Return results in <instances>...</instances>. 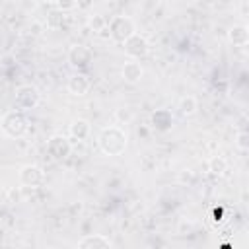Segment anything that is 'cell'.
<instances>
[{"label": "cell", "mask_w": 249, "mask_h": 249, "mask_svg": "<svg viewBox=\"0 0 249 249\" xmlns=\"http://www.w3.org/2000/svg\"><path fill=\"white\" fill-rule=\"evenodd\" d=\"M97 144L107 156H121L126 150V134L119 126H105L99 132Z\"/></svg>", "instance_id": "1"}, {"label": "cell", "mask_w": 249, "mask_h": 249, "mask_svg": "<svg viewBox=\"0 0 249 249\" xmlns=\"http://www.w3.org/2000/svg\"><path fill=\"white\" fill-rule=\"evenodd\" d=\"M2 130L12 136V138H19L27 132V119L23 117V113L19 111H10L2 117Z\"/></svg>", "instance_id": "2"}, {"label": "cell", "mask_w": 249, "mask_h": 249, "mask_svg": "<svg viewBox=\"0 0 249 249\" xmlns=\"http://www.w3.org/2000/svg\"><path fill=\"white\" fill-rule=\"evenodd\" d=\"M134 33H136L134 21H132L130 18H126V16H117V18H113L111 23H109V35H111V39L117 41V43H124V41H126L130 35H134Z\"/></svg>", "instance_id": "3"}, {"label": "cell", "mask_w": 249, "mask_h": 249, "mask_svg": "<svg viewBox=\"0 0 249 249\" xmlns=\"http://www.w3.org/2000/svg\"><path fill=\"white\" fill-rule=\"evenodd\" d=\"M39 89L35 86H19L16 89V107L19 109H33L37 103H39Z\"/></svg>", "instance_id": "4"}, {"label": "cell", "mask_w": 249, "mask_h": 249, "mask_svg": "<svg viewBox=\"0 0 249 249\" xmlns=\"http://www.w3.org/2000/svg\"><path fill=\"white\" fill-rule=\"evenodd\" d=\"M70 150H72V146H70V140L66 136L54 134V136L49 138L47 152L51 154L53 160H64V158H68L70 156Z\"/></svg>", "instance_id": "5"}, {"label": "cell", "mask_w": 249, "mask_h": 249, "mask_svg": "<svg viewBox=\"0 0 249 249\" xmlns=\"http://www.w3.org/2000/svg\"><path fill=\"white\" fill-rule=\"evenodd\" d=\"M123 45H124V53H126L128 56H132V58H142V56H146L148 51H150L148 41H146L142 35H138V33L130 35Z\"/></svg>", "instance_id": "6"}, {"label": "cell", "mask_w": 249, "mask_h": 249, "mask_svg": "<svg viewBox=\"0 0 249 249\" xmlns=\"http://www.w3.org/2000/svg\"><path fill=\"white\" fill-rule=\"evenodd\" d=\"M45 179V173L39 165H23L19 171V183L23 187H39Z\"/></svg>", "instance_id": "7"}, {"label": "cell", "mask_w": 249, "mask_h": 249, "mask_svg": "<svg viewBox=\"0 0 249 249\" xmlns=\"http://www.w3.org/2000/svg\"><path fill=\"white\" fill-rule=\"evenodd\" d=\"M91 60V53L88 47L84 45H72L70 51H68V62L74 66V68H84L88 66Z\"/></svg>", "instance_id": "8"}, {"label": "cell", "mask_w": 249, "mask_h": 249, "mask_svg": "<svg viewBox=\"0 0 249 249\" xmlns=\"http://www.w3.org/2000/svg\"><path fill=\"white\" fill-rule=\"evenodd\" d=\"M89 88H91V82H89V78L86 74H74L68 80V91L72 95H78V97L80 95H86L89 91Z\"/></svg>", "instance_id": "9"}, {"label": "cell", "mask_w": 249, "mask_h": 249, "mask_svg": "<svg viewBox=\"0 0 249 249\" xmlns=\"http://www.w3.org/2000/svg\"><path fill=\"white\" fill-rule=\"evenodd\" d=\"M152 124H154L156 130H161V132L169 130L173 126V115H171V111H167V109L154 111L152 113Z\"/></svg>", "instance_id": "10"}, {"label": "cell", "mask_w": 249, "mask_h": 249, "mask_svg": "<svg viewBox=\"0 0 249 249\" xmlns=\"http://www.w3.org/2000/svg\"><path fill=\"white\" fill-rule=\"evenodd\" d=\"M142 66L138 64V62H134V60H128V62H124V66H123V80L124 82H128V84H136V82H140V78H142Z\"/></svg>", "instance_id": "11"}, {"label": "cell", "mask_w": 249, "mask_h": 249, "mask_svg": "<svg viewBox=\"0 0 249 249\" xmlns=\"http://www.w3.org/2000/svg\"><path fill=\"white\" fill-rule=\"evenodd\" d=\"M78 247L80 249H107L111 247V241L105 235H86L78 243Z\"/></svg>", "instance_id": "12"}, {"label": "cell", "mask_w": 249, "mask_h": 249, "mask_svg": "<svg viewBox=\"0 0 249 249\" xmlns=\"http://www.w3.org/2000/svg\"><path fill=\"white\" fill-rule=\"evenodd\" d=\"M230 41L235 45V47H245L247 41H249V33H247V27L245 25H233L228 33Z\"/></svg>", "instance_id": "13"}, {"label": "cell", "mask_w": 249, "mask_h": 249, "mask_svg": "<svg viewBox=\"0 0 249 249\" xmlns=\"http://www.w3.org/2000/svg\"><path fill=\"white\" fill-rule=\"evenodd\" d=\"M68 132H70V136L76 138V140H86L88 134H89V123L84 121V119H76V121L70 124Z\"/></svg>", "instance_id": "14"}, {"label": "cell", "mask_w": 249, "mask_h": 249, "mask_svg": "<svg viewBox=\"0 0 249 249\" xmlns=\"http://www.w3.org/2000/svg\"><path fill=\"white\" fill-rule=\"evenodd\" d=\"M196 109H198V103H196V99H195L193 95H187V97H183V99L179 101V113H181L183 117L195 115Z\"/></svg>", "instance_id": "15"}, {"label": "cell", "mask_w": 249, "mask_h": 249, "mask_svg": "<svg viewBox=\"0 0 249 249\" xmlns=\"http://www.w3.org/2000/svg\"><path fill=\"white\" fill-rule=\"evenodd\" d=\"M228 169V161L222 158V156H212L208 160V171L212 175H222L224 171Z\"/></svg>", "instance_id": "16"}, {"label": "cell", "mask_w": 249, "mask_h": 249, "mask_svg": "<svg viewBox=\"0 0 249 249\" xmlns=\"http://www.w3.org/2000/svg\"><path fill=\"white\" fill-rule=\"evenodd\" d=\"M62 23H64V14H62L60 10H53V12L47 14V25H49V27L56 29V27H60Z\"/></svg>", "instance_id": "17"}, {"label": "cell", "mask_w": 249, "mask_h": 249, "mask_svg": "<svg viewBox=\"0 0 249 249\" xmlns=\"http://www.w3.org/2000/svg\"><path fill=\"white\" fill-rule=\"evenodd\" d=\"M89 27H91L93 31H101V29L105 27V18H103V16H93V18L89 19Z\"/></svg>", "instance_id": "18"}, {"label": "cell", "mask_w": 249, "mask_h": 249, "mask_svg": "<svg viewBox=\"0 0 249 249\" xmlns=\"http://www.w3.org/2000/svg\"><path fill=\"white\" fill-rule=\"evenodd\" d=\"M74 6H76V0H56V10H60V12L72 10Z\"/></svg>", "instance_id": "19"}, {"label": "cell", "mask_w": 249, "mask_h": 249, "mask_svg": "<svg viewBox=\"0 0 249 249\" xmlns=\"http://www.w3.org/2000/svg\"><path fill=\"white\" fill-rule=\"evenodd\" d=\"M237 146H239L241 150H247L249 142H247V134H245V132H239V134H237Z\"/></svg>", "instance_id": "20"}, {"label": "cell", "mask_w": 249, "mask_h": 249, "mask_svg": "<svg viewBox=\"0 0 249 249\" xmlns=\"http://www.w3.org/2000/svg\"><path fill=\"white\" fill-rule=\"evenodd\" d=\"M214 220H216V222L222 220V210H214Z\"/></svg>", "instance_id": "21"}, {"label": "cell", "mask_w": 249, "mask_h": 249, "mask_svg": "<svg viewBox=\"0 0 249 249\" xmlns=\"http://www.w3.org/2000/svg\"><path fill=\"white\" fill-rule=\"evenodd\" d=\"M43 2H54L56 4V0H43Z\"/></svg>", "instance_id": "22"}]
</instances>
